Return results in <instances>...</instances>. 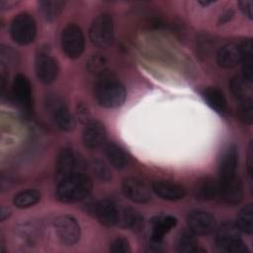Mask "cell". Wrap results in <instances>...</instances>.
Instances as JSON below:
<instances>
[{"instance_id":"33","label":"cell","mask_w":253,"mask_h":253,"mask_svg":"<svg viewBox=\"0 0 253 253\" xmlns=\"http://www.w3.org/2000/svg\"><path fill=\"white\" fill-rule=\"evenodd\" d=\"M110 251L114 253H127L130 252V246L126 238L118 237L111 243Z\"/></svg>"},{"instance_id":"22","label":"cell","mask_w":253,"mask_h":253,"mask_svg":"<svg viewBox=\"0 0 253 253\" xmlns=\"http://www.w3.org/2000/svg\"><path fill=\"white\" fill-rule=\"evenodd\" d=\"M105 153L111 165L116 169H124L129 162L126 152L115 142H109L106 144Z\"/></svg>"},{"instance_id":"26","label":"cell","mask_w":253,"mask_h":253,"mask_svg":"<svg viewBox=\"0 0 253 253\" xmlns=\"http://www.w3.org/2000/svg\"><path fill=\"white\" fill-rule=\"evenodd\" d=\"M65 2L59 0H43L39 2V7L42 17L51 22L55 20L63 10Z\"/></svg>"},{"instance_id":"9","label":"cell","mask_w":253,"mask_h":253,"mask_svg":"<svg viewBox=\"0 0 253 253\" xmlns=\"http://www.w3.org/2000/svg\"><path fill=\"white\" fill-rule=\"evenodd\" d=\"M122 191L124 195L134 203H147L151 199L150 187L141 179L128 177L123 181Z\"/></svg>"},{"instance_id":"11","label":"cell","mask_w":253,"mask_h":253,"mask_svg":"<svg viewBox=\"0 0 253 253\" xmlns=\"http://www.w3.org/2000/svg\"><path fill=\"white\" fill-rule=\"evenodd\" d=\"M243 193L242 182L236 176L219 180L217 197H219L224 204L228 206H235L239 204L243 198Z\"/></svg>"},{"instance_id":"14","label":"cell","mask_w":253,"mask_h":253,"mask_svg":"<svg viewBox=\"0 0 253 253\" xmlns=\"http://www.w3.org/2000/svg\"><path fill=\"white\" fill-rule=\"evenodd\" d=\"M243 58V47L241 42H229L219 48L216 61L222 68H232L241 63Z\"/></svg>"},{"instance_id":"21","label":"cell","mask_w":253,"mask_h":253,"mask_svg":"<svg viewBox=\"0 0 253 253\" xmlns=\"http://www.w3.org/2000/svg\"><path fill=\"white\" fill-rule=\"evenodd\" d=\"M219 181L210 177H204L196 182L194 186V196L200 201H211L218 196Z\"/></svg>"},{"instance_id":"4","label":"cell","mask_w":253,"mask_h":253,"mask_svg":"<svg viewBox=\"0 0 253 253\" xmlns=\"http://www.w3.org/2000/svg\"><path fill=\"white\" fill-rule=\"evenodd\" d=\"M91 42L97 47H107L114 40V22L110 15L101 14L97 16L89 29Z\"/></svg>"},{"instance_id":"30","label":"cell","mask_w":253,"mask_h":253,"mask_svg":"<svg viewBox=\"0 0 253 253\" xmlns=\"http://www.w3.org/2000/svg\"><path fill=\"white\" fill-rule=\"evenodd\" d=\"M237 114L239 120L246 124V125H251L252 120H253V107H252V99L247 98L244 100H241L238 109H237Z\"/></svg>"},{"instance_id":"27","label":"cell","mask_w":253,"mask_h":253,"mask_svg":"<svg viewBox=\"0 0 253 253\" xmlns=\"http://www.w3.org/2000/svg\"><path fill=\"white\" fill-rule=\"evenodd\" d=\"M236 226L240 230V232L251 234L253 231V208L252 205L249 204L243 207L238 214L235 221Z\"/></svg>"},{"instance_id":"34","label":"cell","mask_w":253,"mask_h":253,"mask_svg":"<svg viewBox=\"0 0 253 253\" xmlns=\"http://www.w3.org/2000/svg\"><path fill=\"white\" fill-rule=\"evenodd\" d=\"M239 8L242 11V13L248 18V19H252V6H253V2L251 0H242L238 2Z\"/></svg>"},{"instance_id":"2","label":"cell","mask_w":253,"mask_h":253,"mask_svg":"<svg viewBox=\"0 0 253 253\" xmlns=\"http://www.w3.org/2000/svg\"><path fill=\"white\" fill-rule=\"evenodd\" d=\"M91 190V179L85 174L74 173L59 181L56 198L62 203H75L87 198Z\"/></svg>"},{"instance_id":"15","label":"cell","mask_w":253,"mask_h":253,"mask_svg":"<svg viewBox=\"0 0 253 253\" xmlns=\"http://www.w3.org/2000/svg\"><path fill=\"white\" fill-rule=\"evenodd\" d=\"M238 164V150L235 144L228 145L222 152L218 160L219 180L228 179L235 176Z\"/></svg>"},{"instance_id":"20","label":"cell","mask_w":253,"mask_h":253,"mask_svg":"<svg viewBox=\"0 0 253 253\" xmlns=\"http://www.w3.org/2000/svg\"><path fill=\"white\" fill-rule=\"evenodd\" d=\"M151 241L159 243L164 235L177 224V218L173 215H156L151 221Z\"/></svg>"},{"instance_id":"32","label":"cell","mask_w":253,"mask_h":253,"mask_svg":"<svg viewBox=\"0 0 253 253\" xmlns=\"http://www.w3.org/2000/svg\"><path fill=\"white\" fill-rule=\"evenodd\" d=\"M105 64L106 61L103 56H101L100 54H94L87 61V69L89 70V72L97 73L98 75H100L105 72Z\"/></svg>"},{"instance_id":"24","label":"cell","mask_w":253,"mask_h":253,"mask_svg":"<svg viewBox=\"0 0 253 253\" xmlns=\"http://www.w3.org/2000/svg\"><path fill=\"white\" fill-rule=\"evenodd\" d=\"M118 223L131 230H139L143 224V217L136 210L124 208L120 210Z\"/></svg>"},{"instance_id":"10","label":"cell","mask_w":253,"mask_h":253,"mask_svg":"<svg viewBox=\"0 0 253 253\" xmlns=\"http://www.w3.org/2000/svg\"><path fill=\"white\" fill-rule=\"evenodd\" d=\"M189 229L194 234L206 235L215 229L216 220L214 216L205 211H193L187 216Z\"/></svg>"},{"instance_id":"7","label":"cell","mask_w":253,"mask_h":253,"mask_svg":"<svg viewBox=\"0 0 253 253\" xmlns=\"http://www.w3.org/2000/svg\"><path fill=\"white\" fill-rule=\"evenodd\" d=\"M46 108L57 126L65 131H70L75 126V119L66 104L58 97H48Z\"/></svg>"},{"instance_id":"36","label":"cell","mask_w":253,"mask_h":253,"mask_svg":"<svg viewBox=\"0 0 253 253\" xmlns=\"http://www.w3.org/2000/svg\"><path fill=\"white\" fill-rule=\"evenodd\" d=\"M251 159H252V150H251V145L249 147V154H248V171H249V175H252V163H251Z\"/></svg>"},{"instance_id":"19","label":"cell","mask_w":253,"mask_h":253,"mask_svg":"<svg viewBox=\"0 0 253 253\" xmlns=\"http://www.w3.org/2000/svg\"><path fill=\"white\" fill-rule=\"evenodd\" d=\"M151 190L161 199L167 201H178L185 197V189L175 183L168 181H155L151 185Z\"/></svg>"},{"instance_id":"17","label":"cell","mask_w":253,"mask_h":253,"mask_svg":"<svg viewBox=\"0 0 253 253\" xmlns=\"http://www.w3.org/2000/svg\"><path fill=\"white\" fill-rule=\"evenodd\" d=\"M78 168V158L75 153L68 148H64L60 151L56 165H55V174L59 181L62 179L76 173Z\"/></svg>"},{"instance_id":"6","label":"cell","mask_w":253,"mask_h":253,"mask_svg":"<svg viewBox=\"0 0 253 253\" xmlns=\"http://www.w3.org/2000/svg\"><path fill=\"white\" fill-rule=\"evenodd\" d=\"M61 47L67 57L78 58L85 47V38L81 28L75 24L67 25L61 34Z\"/></svg>"},{"instance_id":"12","label":"cell","mask_w":253,"mask_h":253,"mask_svg":"<svg viewBox=\"0 0 253 253\" xmlns=\"http://www.w3.org/2000/svg\"><path fill=\"white\" fill-rule=\"evenodd\" d=\"M12 96L15 102L25 111L33 107V92L29 79L23 74H17L12 85Z\"/></svg>"},{"instance_id":"37","label":"cell","mask_w":253,"mask_h":253,"mask_svg":"<svg viewBox=\"0 0 253 253\" xmlns=\"http://www.w3.org/2000/svg\"><path fill=\"white\" fill-rule=\"evenodd\" d=\"M9 215V211L8 209H5V208H2L1 210V220H5V218Z\"/></svg>"},{"instance_id":"16","label":"cell","mask_w":253,"mask_h":253,"mask_svg":"<svg viewBox=\"0 0 253 253\" xmlns=\"http://www.w3.org/2000/svg\"><path fill=\"white\" fill-rule=\"evenodd\" d=\"M106 136V128L104 125L98 121H91L87 123L82 133L83 143L90 149L101 146L105 142Z\"/></svg>"},{"instance_id":"23","label":"cell","mask_w":253,"mask_h":253,"mask_svg":"<svg viewBox=\"0 0 253 253\" xmlns=\"http://www.w3.org/2000/svg\"><path fill=\"white\" fill-rule=\"evenodd\" d=\"M207 104L215 112L219 114H225L227 111V104L223 93L214 87L207 88L202 93Z\"/></svg>"},{"instance_id":"18","label":"cell","mask_w":253,"mask_h":253,"mask_svg":"<svg viewBox=\"0 0 253 253\" xmlns=\"http://www.w3.org/2000/svg\"><path fill=\"white\" fill-rule=\"evenodd\" d=\"M119 212L120 209L111 200H101L95 206V214L98 220L106 226L118 224Z\"/></svg>"},{"instance_id":"8","label":"cell","mask_w":253,"mask_h":253,"mask_svg":"<svg viewBox=\"0 0 253 253\" xmlns=\"http://www.w3.org/2000/svg\"><path fill=\"white\" fill-rule=\"evenodd\" d=\"M54 228L58 239L65 245H74L80 238V225L71 215H59L54 220Z\"/></svg>"},{"instance_id":"29","label":"cell","mask_w":253,"mask_h":253,"mask_svg":"<svg viewBox=\"0 0 253 253\" xmlns=\"http://www.w3.org/2000/svg\"><path fill=\"white\" fill-rule=\"evenodd\" d=\"M251 86L252 83L245 80L242 76H235L230 81L231 92L239 101L251 98Z\"/></svg>"},{"instance_id":"38","label":"cell","mask_w":253,"mask_h":253,"mask_svg":"<svg viewBox=\"0 0 253 253\" xmlns=\"http://www.w3.org/2000/svg\"><path fill=\"white\" fill-rule=\"evenodd\" d=\"M199 3L203 6H208V5H211L213 3V1H199Z\"/></svg>"},{"instance_id":"25","label":"cell","mask_w":253,"mask_h":253,"mask_svg":"<svg viewBox=\"0 0 253 253\" xmlns=\"http://www.w3.org/2000/svg\"><path fill=\"white\" fill-rule=\"evenodd\" d=\"M41 200V193L36 189H27L19 192L13 199V204L18 209H28Z\"/></svg>"},{"instance_id":"28","label":"cell","mask_w":253,"mask_h":253,"mask_svg":"<svg viewBox=\"0 0 253 253\" xmlns=\"http://www.w3.org/2000/svg\"><path fill=\"white\" fill-rule=\"evenodd\" d=\"M176 249L178 252L182 253L197 252L199 250L197 239L191 230H184L179 234L176 241Z\"/></svg>"},{"instance_id":"31","label":"cell","mask_w":253,"mask_h":253,"mask_svg":"<svg viewBox=\"0 0 253 253\" xmlns=\"http://www.w3.org/2000/svg\"><path fill=\"white\" fill-rule=\"evenodd\" d=\"M92 170L96 177L102 181H109L112 178L111 172L104 161L100 159H94L91 164Z\"/></svg>"},{"instance_id":"5","label":"cell","mask_w":253,"mask_h":253,"mask_svg":"<svg viewBox=\"0 0 253 253\" xmlns=\"http://www.w3.org/2000/svg\"><path fill=\"white\" fill-rule=\"evenodd\" d=\"M10 33L12 39L19 44H29L37 35L35 19L28 13L18 14L11 22Z\"/></svg>"},{"instance_id":"3","label":"cell","mask_w":253,"mask_h":253,"mask_svg":"<svg viewBox=\"0 0 253 253\" xmlns=\"http://www.w3.org/2000/svg\"><path fill=\"white\" fill-rule=\"evenodd\" d=\"M215 243L219 250L227 253H243L248 251L240 238V230L235 222H223L216 232Z\"/></svg>"},{"instance_id":"13","label":"cell","mask_w":253,"mask_h":253,"mask_svg":"<svg viewBox=\"0 0 253 253\" xmlns=\"http://www.w3.org/2000/svg\"><path fill=\"white\" fill-rule=\"evenodd\" d=\"M58 73L57 61L46 52H40L36 58V74L38 79L44 83H52Z\"/></svg>"},{"instance_id":"1","label":"cell","mask_w":253,"mask_h":253,"mask_svg":"<svg viewBox=\"0 0 253 253\" xmlns=\"http://www.w3.org/2000/svg\"><path fill=\"white\" fill-rule=\"evenodd\" d=\"M94 96L102 107L117 108L122 106L126 98V91L122 82L111 73L98 75L94 85Z\"/></svg>"},{"instance_id":"35","label":"cell","mask_w":253,"mask_h":253,"mask_svg":"<svg viewBox=\"0 0 253 253\" xmlns=\"http://www.w3.org/2000/svg\"><path fill=\"white\" fill-rule=\"evenodd\" d=\"M232 15H233V12L232 11H226L225 13H223L220 17V20H219V23L223 24L227 21H229L231 18H232Z\"/></svg>"}]
</instances>
